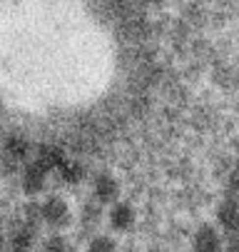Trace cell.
I'll return each instance as SVG.
<instances>
[{
	"label": "cell",
	"mask_w": 239,
	"mask_h": 252,
	"mask_svg": "<svg viewBox=\"0 0 239 252\" xmlns=\"http://www.w3.org/2000/svg\"><path fill=\"white\" fill-rule=\"evenodd\" d=\"M48 175H50V170H48L40 160L27 162L25 170H23V177H20L25 195H38V192L45 188V183H48Z\"/></svg>",
	"instance_id": "obj_2"
},
{
	"label": "cell",
	"mask_w": 239,
	"mask_h": 252,
	"mask_svg": "<svg viewBox=\"0 0 239 252\" xmlns=\"http://www.w3.org/2000/svg\"><path fill=\"white\" fill-rule=\"evenodd\" d=\"M157 252H162V250H157Z\"/></svg>",
	"instance_id": "obj_17"
},
{
	"label": "cell",
	"mask_w": 239,
	"mask_h": 252,
	"mask_svg": "<svg viewBox=\"0 0 239 252\" xmlns=\"http://www.w3.org/2000/svg\"><path fill=\"white\" fill-rule=\"evenodd\" d=\"M3 153H5V158H8L10 162H20V160H25V158H27V153H30V142H27V137H25V135L13 132V135H8V137H5Z\"/></svg>",
	"instance_id": "obj_8"
},
{
	"label": "cell",
	"mask_w": 239,
	"mask_h": 252,
	"mask_svg": "<svg viewBox=\"0 0 239 252\" xmlns=\"http://www.w3.org/2000/svg\"><path fill=\"white\" fill-rule=\"evenodd\" d=\"M35 245V227H30L20 220V225H15L8 232V250L5 252H32Z\"/></svg>",
	"instance_id": "obj_4"
},
{
	"label": "cell",
	"mask_w": 239,
	"mask_h": 252,
	"mask_svg": "<svg viewBox=\"0 0 239 252\" xmlns=\"http://www.w3.org/2000/svg\"><path fill=\"white\" fill-rule=\"evenodd\" d=\"M217 222L232 235L237 237L239 235V200L237 197H224L219 205H217Z\"/></svg>",
	"instance_id": "obj_3"
},
{
	"label": "cell",
	"mask_w": 239,
	"mask_h": 252,
	"mask_svg": "<svg viewBox=\"0 0 239 252\" xmlns=\"http://www.w3.org/2000/svg\"><path fill=\"white\" fill-rule=\"evenodd\" d=\"M87 252H117V245L107 235H95L87 245Z\"/></svg>",
	"instance_id": "obj_11"
},
{
	"label": "cell",
	"mask_w": 239,
	"mask_h": 252,
	"mask_svg": "<svg viewBox=\"0 0 239 252\" xmlns=\"http://www.w3.org/2000/svg\"><path fill=\"white\" fill-rule=\"evenodd\" d=\"M237 153H239V140H237Z\"/></svg>",
	"instance_id": "obj_16"
},
{
	"label": "cell",
	"mask_w": 239,
	"mask_h": 252,
	"mask_svg": "<svg viewBox=\"0 0 239 252\" xmlns=\"http://www.w3.org/2000/svg\"><path fill=\"white\" fill-rule=\"evenodd\" d=\"M192 250L194 252H219L222 250V237L212 225H202L194 237H192Z\"/></svg>",
	"instance_id": "obj_6"
},
{
	"label": "cell",
	"mask_w": 239,
	"mask_h": 252,
	"mask_svg": "<svg viewBox=\"0 0 239 252\" xmlns=\"http://www.w3.org/2000/svg\"><path fill=\"white\" fill-rule=\"evenodd\" d=\"M40 220L53 227V230H62L70 225L73 215H70V207L67 202L60 197V195H48L43 202H40Z\"/></svg>",
	"instance_id": "obj_1"
},
{
	"label": "cell",
	"mask_w": 239,
	"mask_h": 252,
	"mask_svg": "<svg viewBox=\"0 0 239 252\" xmlns=\"http://www.w3.org/2000/svg\"><path fill=\"white\" fill-rule=\"evenodd\" d=\"M227 188H229V192H232V195H234V192H239V165H234V167H232L229 180H227Z\"/></svg>",
	"instance_id": "obj_13"
},
{
	"label": "cell",
	"mask_w": 239,
	"mask_h": 252,
	"mask_svg": "<svg viewBox=\"0 0 239 252\" xmlns=\"http://www.w3.org/2000/svg\"><path fill=\"white\" fill-rule=\"evenodd\" d=\"M110 225L112 230L117 232H127L132 225H134V207L130 202H117L112 210H110Z\"/></svg>",
	"instance_id": "obj_7"
},
{
	"label": "cell",
	"mask_w": 239,
	"mask_h": 252,
	"mask_svg": "<svg viewBox=\"0 0 239 252\" xmlns=\"http://www.w3.org/2000/svg\"><path fill=\"white\" fill-rule=\"evenodd\" d=\"M43 252H73V245L67 242V237H62V235H50L43 242Z\"/></svg>",
	"instance_id": "obj_12"
},
{
	"label": "cell",
	"mask_w": 239,
	"mask_h": 252,
	"mask_svg": "<svg viewBox=\"0 0 239 252\" xmlns=\"http://www.w3.org/2000/svg\"><path fill=\"white\" fill-rule=\"evenodd\" d=\"M92 195L97 202H115L120 197V183L110 172H100L92 180Z\"/></svg>",
	"instance_id": "obj_5"
},
{
	"label": "cell",
	"mask_w": 239,
	"mask_h": 252,
	"mask_svg": "<svg viewBox=\"0 0 239 252\" xmlns=\"http://www.w3.org/2000/svg\"><path fill=\"white\" fill-rule=\"evenodd\" d=\"M100 222H102V210H100V205L85 202L82 210H80V227H82L85 232H92V230L100 227Z\"/></svg>",
	"instance_id": "obj_10"
},
{
	"label": "cell",
	"mask_w": 239,
	"mask_h": 252,
	"mask_svg": "<svg viewBox=\"0 0 239 252\" xmlns=\"http://www.w3.org/2000/svg\"><path fill=\"white\" fill-rule=\"evenodd\" d=\"M227 252H239V240H237V237H232V242H229Z\"/></svg>",
	"instance_id": "obj_15"
},
{
	"label": "cell",
	"mask_w": 239,
	"mask_h": 252,
	"mask_svg": "<svg viewBox=\"0 0 239 252\" xmlns=\"http://www.w3.org/2000/svg\"><path fill=\"white\" fill-rule=\"evenodd\" d=\"M55 170H57V177L62 180V183H67V185H78L80 180L85 177V167H82L78 160H67V158H65Z\"/></svg>",
	"instance_id": "obj_9"
},
{
	"label": "cell",
	"mask_w": 239,
	"mask_h": 252,
	"mask_svg": "<svg viewBox=\"0 0 239 252\" xmlns=\"http://www.w3.org/2000/svg\"><path fill=\"white\" fill-rule=\"evenodd\" d=\"M8 250V235L3 230V222H0V252H5Z\"/></svg>",
	"instance_id": "obj_14"
}]
</instances>
